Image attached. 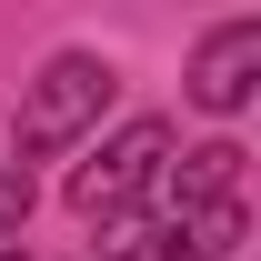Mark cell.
I'll list each match as a JSON object with an SVG mask.
<instances>
[{"label":"cell","mask_w":261,"mask_h":261,"mask_svg":"<svg viewBox=\"0 0 261 261\" xmlns=\"http://www.w3.org/2000/svg\"><path fill=\"white\" fill-rule=\"evenodd\" d=\"M161 161H171V121H121L91 161L70 171V211H81V221H121V211H141L151 181H161Z\"/></svg>","instance_id":"cell-2"},{"label":"cell","mask_w":261,"mask_h":261,"mask_svg":"<svg viewBox=\"0 0 261 261\" xmlns=\"http://www.w3.org/2000/svg\"><path fill=\"white\" fill-rule=\"evenodd\" d=\"M251 81H261V20H221V31L191 50V100L231 121V111L251 100Z\"/></svg>","instance_id":"cell-4"},{"label":"cell","mask_w":261,"mask_h":261,"mask_svg":"<svg viewBox=\"0 0 261 261\" xmlns=\"http://www.w3.org/2000/svg\"><path fill=\"white\" fill-rule=\"evenodd\" d=\"M111 91H121V70L100 61V50H50V61L20 81V151L31 161H50V151H70V141H91L100 111H111Z\"/></svg>","instance_id":"cell-1"},{"label":"cell","mask_w":261,"mask_h":261,"mask_svg":"<svg viewBox=\"0 0 261 261\" xmlns=\"http://www.w3.org/2000/svg\"><path fill=\"white\" fill-rule=\"evenodd\" d=\"M0 261H20V251H0Z\"/></svg>","instance_id":"cell-6"},{"label":"cell","mask_w":261,"mask_h":261,"mask_svg":"<svg viewBox=\"0 0 261 261\" xmlns=\"http://www.w3.org/2000/svg\"><path fill=\"white\" fill-rule=\"evenodd\" d=\"M221 201H241V141H201V151H171V161H161V181H151V211H161L151 231L191 221V211H221Z\"/></svg>","instance_id":"cell-3"},{"label":"cell","mask_w":261,"mask_h":261,"mask_svg":"<svg viewBox=\"0 0 261 261\" xmlns=\"http://www.w3.org/2000/svg\"><path fill=\"white\" fill-rule=\"evenodd\" d=\"M20 221H31V171H0V251H10Z\"/></svg>","instance_id":"cell-5"}]
</instances>
